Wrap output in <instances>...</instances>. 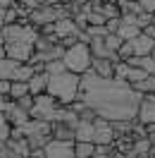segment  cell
<instances>
[{
  "label": "cell",
  "mask_w": 155,
  "mask_h": 158,
  "mask_svg": "<svg viewBox=\"0 0 155 158\" xmlns=\"http://www.w3.org/2000/svg\"><path fill=\"white\" fill-rule=\"evenodd\" d=\"M10 5H14V0H0V7H2V10H7Z\"/></svg>",
  "instance_id": "cell-27"
},
{
  "label": "cell",
  "mask_w": 155,
  "mask_h": 158,
  "mask_svg": "<svg viewBox=\"0 0 155 158\" xmlns=\"http://www.w3.org/2000/svg\"><path fill=\"white\" fill-rule=\"evenodd\" d=\"M50 134H26V144H29L31 151H36V148H43L48 144Z\"/></svg>",
  "instance_id": "cell-18"
},
{
  "label": "cell",
  "mask_w": 155,
  "mask_h": 158,
  "mask_svg": "<svg viewBox=\"0 0 155 158\" xmlns=\"http://www.w3.org/2000/svg\"><path fill=\"white\" fill-rule=\"evenodd\" d=\"M14 103L17 106H22V108H26V110H31V106H34V94H24V96H19V98H14Z\"/></svg>",
  "instance_id": "cell-23"
},
{
  "label": "cell",
  "mask_w": 155,
  "mask_h": 158,
  "mask_svg": "<svg viewBox=\"0 0 155 158\" xmlns=\"http://www.w3.org/2000/svg\"><path fill=\"white\" fill-rule=\"evenodd\" d=\"M24 94H29V84H26V81H19V79H12L7 96L14 101V98H19V96H24Z\"/></svg>",
  "instance_id": "cell-17"
},
{
  "label": "cell",
  "mask_w": 155,
  "mask_h": 158,
  "mask_svg": "<svg viewBox=\"0 0 155 158\" xmlns=\"http://www.w3.org/2000/svg\"><path fill=\"white\" fill-rule=\"evenodd\" d=\"M138 31H141V27H138V24H134V22H122V17H119V27H117L115 34H119L124 41H129V39H134Z\"/></svg>",
  "instance_id": "cell-14"
},
{
  "label": "cell",
  "mask_w": 155,
  "mask_h": 158,
  "mask_svg": "<svg viewBox=\"0 0 155 158\" xmlns=\"http://www.w3.org/2000/svg\"><path fill=\"white\" fill-rule=\"evenodd\" d=\"M131 41V46H134V55H150L155 48V39L150 36V34H145L143 29L136 34L134 39H129Z\"/></svg>",
  "instance_id": "cell-8"
},
{
  "label": "cell",
  "mask_w": 155,
  "mask_h": 158,
  "mask_svg": "<svg viewBox=\"0 0 155 158\" xmlns=\"http://www.w3.org/2000/svg\"><path fill=\"white\" fill-rule=\"evenodd\" d=\"M34 72H36V69L31 67L29 62H19V67H17V72H14V79H19V81H29Z\"/></svg>",
  "instance_id": "cell-19"
},
{
  "label": "cell",
  "mask_w": 155,
  "mask_h": 158,
  "mask_svg": "<svg viewBox=\"0 0 155 158\" xmlns=\"http://www.w3.org/2000/svg\"><path fill=\"white\" fill-rule=\"evenodd\" d=\"M148 77V72H145L143 67H138V65H129V69H126V81L129 84H136V81H143V79Z\"/></svg>",
  "instance_id": "cell-16"
},
{
  "label": "cell",
  "mask_w": 155,
  "mask_h": 158,
  "mask_svg": "<svg viewBox=\"0 0 155 158\" xmlns=\"http://www.w3.org/2000/svg\"><path fill=\"white\" fill-rule=\"evenodd\" d=\"M2 27H5V10L0 7V29H2Z\"/></svg>",
  "instance_id": "cell-28"
},
{
  "label": "cell",
  "mask_w": 155,
  "mask_h": 158,
  "mask_svg": "<svg viewBox=\"0 0 155 158\" xmlns=\"http://www.w3.org/2000/svg\"><path fill=\"white\" fill-rule=\"evenodd\" d=\"M117 55L122 60H129L131 55H134V46H131V41H122V46L117 48Z\"/></svg>",
  "instance_id": "cell-22"
},
{
  "label": "cell",
  "mask_w": 155,
  "mask_h": 158,
  "mask_svg": "<svg viewBox=\"0 0 155 158\" xmlns=\"http://www.w3.org/2000/svg\"><path fill=\"white\" fill-rule=\"evenodd\" d=\"M17 2H19V5H24V7H26V10H34V7H38L41 2H43V0H17Z\"/></svg>",
  "instance_id": "cell-24"
},
{
  "label": "cell",
  "mask_w": 155,
  "mask_h": 158,
  "mask_svg": "<svg viewBox=\"0 0 155 158\" xmlns=\"http://www.w3.org/2000/svg\"><path fill=\"white\" fill-rule=\"evenodd\" d=\"M148 137H150V141H153V146H155V129H153V132H148Z\"/></svg>",
  "instance_id": "cell-29"
},
{
  "label": "cell",
  "mask_w": 155,
  "mask_h": 158,
  "mask_svg": "<svg viewBox=\"0 0 155 158\" xmlns=\"http://www.w3.org/2000/svg\"><path fill=\"white\" fill-rule=\"evenodd\" d=\"M26 84H29V91L34 96H36V94H43V91L48 89V72H46V69H43V72H34Z\"/></svg>",
  "instance_id": "cell-12"
},
{
  "label": "cell",
  "mask_w": 155,
  "mask_h": 158,
  "mask_svg": "<svg viewBox=\"0 0 155 158\" xmlns=\"http://www.w3.org/2000/svg\"><path fill=\"white\" fill-rule=\"evenodd\" d=\"M62 69H67L65 62H62V58H55V60H48V62H46V72H48V74H55V72H62Z\"/></svg>",
  "instance_id": "cell-21"
},
{
  "label": "cell",
  "mask_w": 155,
  "mask_h": 158,
  "mask_svg": "<svg viewBox=\"0 0 155 158\" xmlns=\"http://www.w3.org/2000/svg\"><path fill=\"white\" fill-rule=\"evenodd\" d=\"M138 91L119 77H100L88 67L79 79V94L77 98L96 110V115L115 120H136V110L141 103Z\"/></svg>",
  "instance_id": "cell-1"
},
{
  "label": "cell",
  "mask_w": 155,
  "mask_h": 158,
  "mask_svg": "<svg viewBox=\"0 0 155 158\" xmlns=\"http://www.w3.org/2000/svg\"><path fill=\"white\" fill-rule=\"evenodd\" d=\"M150 55H153V58H155V48H153V53H150Z\"/></svg>",
  "instance_id": "cell-31"
},
{
  "label": "cell",
  "mask_w": 155,
  "mask_h": 158,
  "mask_svg": "<svg viewBox=\"0 0 155 158\" xmlns=\"http://www.w3.org/2000/svg\"><path fill=\"white\" fill-rule=\"evenodd\" d=\"M91 69L100 77H115V62L110 58H93L91 60Z\"/></svg>",
  "instance_id": "cell-10"
},
{
  "label": "cell",
  "mask_w": 155,
  "mask_h": 158,
  "mask_svg": "<svg viewBox=\"0 0 155 158\" xmlns=\"http://www.w3.org/2000/svg\"><path fill=\"white\" fill-rule=\"evenodd\" d=\"M96 151L93 141H74V158H91Z\"/></svg>",
  "instance_id": "cell-15"
},
{
  "label": "cell",
  "mask_w": 155,
  "mask_h": 158,
  "mask_svg": "<svg viewBox=\"0 0 155 158\" xmlns=\"http://www.w3.org/2000/svg\"><path fill=\"white\" fill-rule=\"evenodd\" d=\"M34 50H36V46L34 43H24V41H7L5 43V55L19 60V62H26L34 55Z\"/></svg>",
  "instance_id": "cell-6"
},
{
  "label": "cell",
  "mask_w": 155,
  "mask_h": 158,
  "mask_svg": "<svg viewBox=\"0 0 155 158\" xmlns=\"http://www.w3.org/2000/svg\"><path fill=\"white\" fill-rule=\"evenodd\" d=\"M10 84H12V79H0V94H2V96L10 94Z\"/></svg>",
  "instance_id": "cell-25"
},
{
  "label": "cell",
  "mask_w": 155,
  "mask_h": 158,
  "mask_svg": "<svg viewBox=\"0 0 155 158\" xmlns=\"http://www.w3.org/2000/svg\"><path fill=\"white\" fill-rule=\"evenodd\" d=\"M19 67V60L14 58H0V79H14V72Z\"/></svg>",
  "instance_id": "cell-13"
},
{
  "label": "cell",
  "mask_w": 155,
  "mask_h": 158,
  "mask_svg": "<svg viewBox=\"0 0 155 158\" xmlns=\"http://www.w3.org/2000/svg\"><path fill=\"white\" fill-rule=\"evenodd\" d=\"M79 79H81V74L72 72V69H62V72L48 74V89L46 91L50 96H55L58 103L69 106L79 94Z\"/></svg>",
  "instance_id": "cell-2"
},
{
  "label": "cell",
  "mask_w": 155,
  "mask_h": 158,
  "mask_svg": "<svg viewBox=\"0 0 155 158\" xmlns=\"http://www.w3.org/2000/svg\"><path fill=\"white\" fill-rule=\"evenodd\" d=\"M10 132H12V125H10V120H7V115H5L2 110H0V144H2V141H7Z\"/></svg>",
  "instance_id": "cell-20"
},
{
  "label": "cell",
  "mask_w": 155,
  "mask_h": 158,
  "mask_svg": "<svg viewBox=\"0 0 155 158\" xmlns=\"http://www.w3.org/2000/svg\"><path fill=\"white\" fill-rule=\"evenodd\" d=\"M74 141H93V120H79L74 127Z\"/></svg>",
  "instance_id": "cell-11"
},
{
  "label": "cell",
  "mask_w": 155,
  "mask_h": 158,
  "mask_svg": "<svg viewBox=\"0 0 155 158\" xmlns=\"http://www.w3.org/2000/svg\"><path fill=\"white\" fill-rule=\"evenodd\" d=\"M136 122L141 125H150L155 122V94H143L138 110H136Z\"/></svg>",
  "instance_id": "cell-7"
},
{
  "label": "cell",
  "mask_w": 155,
  "mask_h": 158,
  "mask_svg": "<svg viewBox=\"0 0 155 158\" xmlns=\"http://www.w3.org/2000/svg\"><path fill=\"white\" fill-rule=\"evenodd\" d=\"M46 158H74V141L72 139H55L50 137L43 146Z\"/></svg>",
  "instance_id": "cell-5"
},
{
  "label": "cell",
  "mask_w": 155,
  "mask_h": 158,
  "mask_svg": "<svg viewBox=\"0 0 155 158\" xmlns=\"http://www.w3.org/2000/svg\"><path fill=\"white\" fill-rule=\"evenodd\" d=\"M91 60H93V53H91L86 41H74V43L67 46L65 53H62L65 67L72 69V72H77V74H84V72L91 67Z\"/></svg>",
  "instance_id": "cell-3"
},
{
  "label": "cell",
  "mask_w": 155,
  "mask_h": 158,
  "mask_svg": "<svg viewBox=\"0 0 155 158\" xmlns=\"http://www.w3.org/2000/svg\"><path fill=\"white\" fill-rule=\"evenodd\" d=\"M5 115H7V120H10L12 127H22V125H26L31 120V113L26 108H22V106H17L14 101L10 103V108L5 110Z\"/></svg>",
  "instance_id": "cell-9"
},
{
  "label": "cell",
  "mask_w": 155,
  "mask_h": 158,
  "mask_svg": "<svg viewBox=\"0 0 155 158\" xmlns=\"http://www.w3.org/2000/svg\"><path fill=\"white\" fill-rule=\"evenodd\" d=\"M58 106H62V103H58V98L50 96L48 91H43V94H36V96H34V106H31L29 113H31V118H41V120L53 122Z\"/></svg>",
  "instance_id": "cell-4"
},
{
  "label": "cell",
  "mask_w": 155,
  "mask_h": 158,
  "mask_svg": "<svg viewBox=\"0 0 155 158\" xmlns=\"http://www.w3.org/2000/svg\"><path fill=\"white\" fill-rule=\"evenodd\" d=\"M0 58H5V46H0Z\"/></svg>",
  "instance_id": "cell-30"
},
{
  "label": "cell",
  "mask_w": 155,
  "mask_h": 158,
  "mask_svg": "<svg viewBox=\"0 0 155 158\" xmlns=\"http://www.w3.org/2000/svg\"><path fill=\"white\" fill-rule=\"evenodd\" d=\"M145 12H155V0H138Z\"/></svg>",
  "instance_id": "cell-26"
}]
</instances>
